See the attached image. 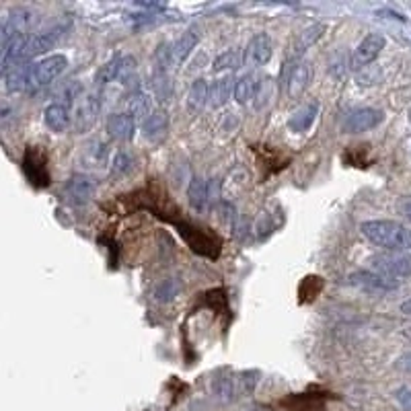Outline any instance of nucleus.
I'll use <instances>...</instances> for the list:
<instances>
[{
	"instance_id": "nucleus-1",
	"label": "nucleus",
	"mask_w": 411,
	"mask_h": 411,
	"mask_svg": "<svg viewBox=\"0 0 411 411\" xmlns=\"http://www.w3.org/2000/svg\"><path fill=\"white\" fill-rule=\"evenodd\" d=\"M362 235L376 247L387 249L389 253H403L411 249V231L395 220H366L360 224Z\"/></svg>"
},
{
	"instance_id": "nucleus-2",
	"label": "nucleus",
	"mask_w": 411,
	"mask_h": 411,
	"mask_svg": "<svg viewBox=\"0 0 411 411\" xmlns=\"http://www.w3.org/2000/svg\"><path fill=\"white\" fill-rule=\"evenodd\" d=\"M68 66V60L62 54H52L48 58L40 60L38 64L31 66V79H29V89H41L50 82L58 79L60 75L66 70Z\"/></svg>"
},
{
	"instance_id": "nucleus-3",
	"label": "nucleus",
	"mask_w": 411,
	"mask_h": 411,
	"mask_svg": "<svg viewBox=\"0 0 411 411\" xmlns=\"http://www.w3.org/2000/svg\"><path fill=\"white\" fill-rule=\"evenodd\" d=\"M383 121V111L380 109H374V107H358L346 114L344 118V132L346 134H362V132H368L372 128H376L378 124Z\"/></svg>"
},
{
	"instance_id": "nucleus-4",
	"label": "nucleus",
	"mask_w": 411,
	"mask_h": 411,
	"mask_svg": "<svg viewBox=\"0 0 411 411\" xmlns=\"http://www.w3.org/2000/svg\"><path fill=\"white\" fill-rule=\"evenodd\" d=\"M372 270L387 278H405L411 275V255L405 253H383L372 257Z\"/></svg>"
},
{
	"instance_id": "nucleus-5",
	"label": "nucleus",
	"mask_w": 411,
	"mask_h": 411,
	"mask_svg": "<svg viewBox=\"0 0 411 411\" xmlns=\"http://www.w3.org/2000/svg\"><path fill=\"white\" fill-rule=\"evenodd\" d=\"M272 52H274V45H272V38L268 33H257L251 38V41L247 43L245 48V54H243V60L247 66H263L268 64L270 58H272Z\"/></svg>"
},
{
	"instance_id": "nucleus-6",
	"label": "nucleus",
	"mask_w": 411,
	"mask_h": 411,
	"mask_svg": "<svg viewBox=\"0 0 411 411\" xmlns=\"http://www.w3.org/2000/svg\"><path fill=\"white\" fill-rule=\"evenodd\" d=\"M385 45H387V40H385L383 35H378V33L366 35L364 40L358 43V48L354 50L352 56L354 68H364V66H368L371 62H374V60L378 58V54L385 50Z\"/></svg>"
},
{
	"instance_id": "nucleus-7",
	"label": "nucleus",
	"mask_w": 411,
	"mask_h": 411,
	"mask_svg": "<svg viewBox=\"0 0 411 411\" xmlns=\"http://www.w3.org/2000/svg\"><path fill=\"white\" fill-rule=\"evenodd\" d=\"M350 282L358 288L371 290V292H391L399 284L397 280L378 274V272H356L350 275Z\"/></svg>"
},
{
	"instance_id": "nucleus-8",
	"label": "nucleus",
	"mask_w": 411,
	"mask_h": 411,
	"mask_svg": "<svg viewBox=\"0 0 411 411\" xmlns=\"http://www.w3.org/2000/svg\"><path fill=\"white\" fill-rule=\"evenodd\" d=\"M97 116H99L97 97H93V95L80 97V101L77 103V107H75V114H72V126H75V130H77V132L89 130V128L95 124Z\"/></svg>"
},
{
	"instance_id": "nucleus-9",
	"label": "nucleus",
	"mask_w": 411,
	"mask_h": 411,
	"mask_svg": "<svg viewBox=\"0 0 411 411\" xmlns=\"http://www.w3.org/2000/svg\"><path fill=\"white\" fill-rule=\"evenodd\" d=\"M288 79H286V87H288V97L298 99L309 87L311 82V66L305 60H296L292 62V68L286 70Z\"/></svg>"
},
{
	"instance_id": "nucleus-10",
	"label": "nucleus",
	"mask_w": 411,
	"mask_h": 411,
	"mask_svg": "<svg viewBox=\"0 0 411 411\" xmlns=\"http://www.w3.org/2000/svg\"><path fill=\"white\" fill-rule=\"evenodd\" d=\"M23 167H25V173L31 179L33 185L38 187H45L50 183V173H48V167H45V157L38 153L35 148H29L25 160H23Z\"/></svg>"
},
{
	"instance_id": "nucleus-11",
	"label": "nucleus",
	"mask_w": 411,
	"mask_h": 411,
	"mask_svg": "<svg viewBox=\"0 0 411 411\" xmlns=\"http://www.w3.org/2000/svg\"><path fill=\"white\" fill-rule=\"evenodd\" d=\"M62 27H54L50 31H41V33H35L27 40V45H25V60L33 58V56H40L43 52L52 50L56 43L62 38Z\"/></svg>"
},
{
	"instance_id": "nucleus-12",
	"label": "nucleus",
	"mask_w": 411,
	"mask_h": 411,
	"mask_svg": "<svg viewBox=\"0 0 411 411\" xmlns=\"http://www.w3.org/2000/svg\"><path fill=\"white\" fill-rule=\"evenodd\" d=\"M107 132L116 140L128 142L136 134V118L132 114H114L107 118Z\"/></svg>"
},
{
	"instance_id": "nucleus-13",
	"label": "nucleus",
	"mask_w": 411,
	"mask_h": 411,
	"mask_svg": "<svg viewBox=\"0 0 411 411\" xmlns=\"http://www.w3.org/2000/svg\"><path fill=\"white\" fill-rule=\"evenodd\" d=\"M197 41H199V31L196 27H190L185 33H181V38L171 43V66H181L194 52Z\"/></svg>"
},
{
	"instance_id": "nucleus-14",
	"label": "nucleus",
	"mask_w": 411,
	"mask_h": 411,
	"mask_svg": "<svg viewBox=\"0 0 411 411\" xmlns=\"http://www.w3.org/2000/svg\"><path fill=\"white\" fill-rule=\"evenodd\" d=\"M95 194V183L84 175H75L66 183V196L72 204H87Z\"/></svg>"
},
{
	"instance_id": "nucleus-15",
	"label": "nucleus",
	"mask_w": 411,
	"mask_h": 411,
	"mask_svg": "<svg viewBox=\"0 0 411 411\" xmlns=\"http://www.w3.org/2000/svg\"><path fill=\"white\" fill-rule=\"evenodd\" d=\"M259 89H261V79L255 72H247L235 80V93L233 95H235L239 105H247L257 97Z\"/></svg>"
},
{
	"instance_id": "nucleus-16",
	"label": "nucleus",
	"mask_w": 411,
	"mask_h": 411,
	"mask_svg": "<svg viewBox=\"0 0 411 411\" xmlns=\"http://www.w3.org/2000/svg\"><path fill=\"white\" fill-rule=\"evenodd\" d=\"M27 27H29V13L17 11V13L9 15L2 23V45L9 43L11 40H15V38H19V35H25Z\"/></svg>"
},
{
	"instance_id": "nucleus-17",
	"label": "nucleus",
	"mask_w": 411,
	"mask_h": 411,
	"mask_svg": "<svg viewBox=\"0 0 411 411\" xmlns=\"http://www.w3.org/2000/svg\"><path fill=\"white\" fill-rule=\"evenodd\" d=\"M43 121L52 132H64L70 126V111L68 107L60 105V103H52L43 109Z\"/></svg>"
},
{
	"instance_id": "nucleus-18",
	"label": "nucleus",
	"mask_w": 411,
	"mask_h": 411,
	"mask_svg": "<svg viewBox=\"0 0 411 411\" xmlns=\"http://www.w3.org/2000/svg\"><path fill=\"white\" fill-rule=\"evenodd\" d=\"M29 79H31V66L19 64V66L4 72V89L9 93L25 91V89H29Z\"/></svg>"
},
{
	"instance_id": "nucleus-19",
	"label": "nucleus",
	"mask_w": 411,
	"mask_h": 411,
	"mask_svg": "<svg viewBox=\"0 0 411 411\" xmlns=\"http://www.w3.org/2000/svg\"><path fill=\"white\" fill-rule=\"evenodd\" d=\"M317 114H319V103H307L294 111L292 118L288 119V128L292 132H307L317 119Z\"/></svg>"
},
{
	"instance_id": "nucleus-20",
	"label": "nucleus",
	"mask_w": 411,
	"mask_h": 411,
	"mask_svg": "<svg viewBox=\"0 0 411 411\" xmlns=\"http://www.w3.org/2000/svg\"><path fill=\"white\" fill-rule=\"evenodd\" d=\"M323 33H325V25H323V23H314L311 27L302 29V31L296 35V41H294V54H296V56L305 54L309 48H313V43L321 40Z\"/></svg>"
},
{
	"instance_id": "nucleus-21",
	"label": "nucleus",
	"mask_w": 411,
	"mask_h": 411,
	"mask_svg": "<svg viewBox=\"0 0 411 411\" xmlns=\"http://www.w3.org/2000/svg\"><path fill=\"white\" fill-rule=\"evenodd\" d=\"M167 126H169L167 111L155 109V111L148 116V119L144 121V134H146V138H150V140H158V138H163L167 134Z\"/></svg>"
},
{
	"instance_id": "nucleus-22",
	"label": "nucleus",
	"mask_w": 411,
	"mask_h": 411,
	"mask_svg": "<svg viewBox=\"0 0 411 411\" xmlns=\"http://www.w3.org/2000/svg\"><path fill=\"white\" fill-rule=\"evenodd\" d=\"M231 91L235 93V80L231 79V77L214 80V84L210 87L208 103H210L212 107H222V105L231 99Z\"/></svg>"
},
{
	"instance_id": "nucleus-23",
	"label": "nucleus",
	"mask_w": 411,
	"mask_h": 411,
	"mask_svg": "<svg viewBox=\"0 0 411 411\" xmlns=\"http://www.w3.org/2000/svg\"><path fill=\"white\" fill-rule=\"evenodd\" d=\"M210 97V87L206 84V80H194V84L187 91V107L190 111H199Z\"/></svg>"
},
{
	"instance_id": "nucleus-24",
	"label": "nucleus",
	"mask_w": 411,
	"mask_h": 411,
	"mask_svg": "<svg viewBox=\"0 0 411 411\" xmlns=\"http://www.w3.org/2000/svg\"><path fill=\"white\" fill-rule=\"evenodd\" d=\"M187 197H190V204H192L194 210H204L206 204L210 202V197H208V183H206L202 177H196V179L190 183Z\"/></svg>"
},
{
	"instance_id": "nucleus-25",
	"label": "nucleus",
	"mask_w": 411,
	"mask_h": 411,
	"mask_svg": "<svg viewBox=\"0 0 411 411\" xmlns=\"http://www.w3.org/2000/svg\"><path fill=\"white\" fill-rule=\"evenodd\" d=\"M128 107H130V111L128 114H132L134 118H146L153 114L150 111V97L144 93V91H132V95H130V101H128Z\"/></svg>"
},
{
	"instance_id": "nucleus-26",
	"label": "nucleus",
	"mask_w": 411,
	"mask_h": 411,
	"mask_svg": "<svg viewBox=\"0 0 411 411\" xmlns=\"http://www.w3.org/2000/svg\"><path fill=\"white\" fill-rule=\"evenodd\" d=\"M239 64H241V56H239V52L231 50V52L220 54V56L212 62V70H214V72L235 70V68H239Z\"/></svg>"
},
{
	"instance_id": "nucleus-27",
	"label": "nucleus",
	"mask_w": 411,
	"mask_h": 411,
	"mask_svg": "<svg viewBox=\"0 0 411 411\" xmlns=\"http://www.w3.org/2000/svg\"><path fill=\"white\" fill-rule=\"evenodd\" d=\"M95 80H97V84H101V87L111 84V82H118V58L109 60L107 64H103V66L99 68Z\"/></svg>"
},
{
	"instance_id": "nucleus-28",
	"label": "nucleus",
	"mask_w": 411,
	"mask_h": 411,
	"mask_svg": "<svg viewBox=\"0 0 411 411\" xmlns=\"http://www.w3.org/2000/svg\"><path fill=\"white\" fill-rule=\"evenodd\" d=\"M132 171V158L128 153H118L114 157V167H111V175L114 177H121L126 173Z\"/></svg>"
},
{
	"instance_id": "nucleus-29",
	"label": "nucleus",
	"mask_w": 411,
	"mask_h": 411,
	"mask_svg": "<svg viewBox=\"0 0 411 411\" xmlns=\"http://www.w3.org/2000/svg\"><path fill=\"white\" fill-rule=\"evenodd\" d=\"M395 399L399 401V405L405 411H411V389L410 387H401L399 391L395 393Z\"/></svg>"
},
{
	"instance_id": "nucleus-30",
	"label": "nucleus",
	"mask_w": 411,
	"mask_h": 411,
	"mask_svg": "<svg viewBox=\"0 0 411 411\" xmlns=\"http://www.w3.org/2000/svg\"><path fill=\"white\" fill-rule=\"evenodd\" d=\"M397 210L399 214H403L407 220H411V196H403L397 204Z\"/></svg>"
},
{
	"instance_id": "nucleus-31",
	"label": "nucleus",
	"mask_w": 411,
	"mask_h": 411,
	"mask_svg": "<svg viewBox=\"0 0 411 411\" xmlns=\"http://www.w3.org/2000/svg\"><path fill=\"white\" fill-rule=\"evenodd\" d=\"M395 366L399 368V371L403 372H411V352L410 354H403L397 362H395Z\"/></svg>"
},
{
	"instance_id": "nucleus-32",
	"label": "nucleus",
	"mask_w": 411,
	"mask_h": 411,
	"mask_svg": "<svg viewBox=\"0 0 411 411\" xmlns=\"http://www.w3.org/2000/svg\"><path fill=\"white\" fill-rule=\"evenodd\" d=\"M401 313L407 314V317H411V298H410V300H405V302L401 305Z\"/></svg>"
},
{
	"instance_id": "nucleus-33",
	"label": "nucleus",
	"mask_w": 411,
	"mask_h": 411,
	"mask_svg": "<svg viewBox=\"0 0 411 411\" xmlns=\"http://www.w3.org/2000/svg\"><path fill=\"white\" fill-rule=\"evenodd\" d=\"M407 118H410V121H411V109H410V116H407Z\"/></svg>"
}]
</instances>
